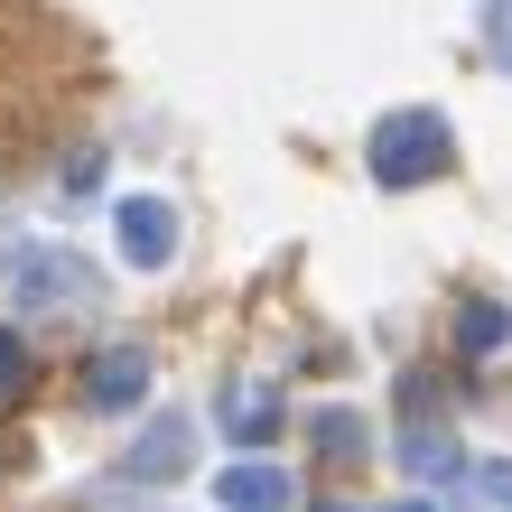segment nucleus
<instances>
[{
  "instance_id": "f03ea898",
  "label": "nucleus",
  "mask_w": 512,
  "mask_h": 512,
  "mask_svg": "<svg viewBox=\"0 0 512 512\" xmlns=\"http://www.w3.org/2000/svg\"><path fill=\"white\" fill-rule=\"evenodd\" d=\"M447 159H457V149H447L438 112H391V122L373 131V177H382V187H429Z\"/></svg>"
},
{
  "instance_id": "423d86ee",
  "label": "nucleus",
  "mask_w": 512,
  "mask_h": 512,
  "mask_svg": "<svg viewBox=\"0 0 512 512\" xmlns=\"http://www.w3.org/2000/svg\"><path fill=\"white\" fill-rule=\"evenodd\" d=\"M187 447H196V438H187V419H159V438L131 447V466H140V475H177V466H187Z\"/></svg>"
},
{
  "instance_id": "20e7f679",
  "label": "nucleus",
  "mask_w": 512,
  "mask_h": 512,
  "mask_svg": "<svg viewBox=\"0 0 512 512\" xmlns=\"http://www.w3.org/2000/svg\"><path fill=\"white\" fill-rule=\"evenodd\" d=\"M122 252H131L140 270H159V261L177 252V215H168L159 196H131V205H122Z\"/></svg>"
},
{
  "instance_id": "6e6552de",
  "label": "nucleus",
  "mask_w": 512,
  "mask_h": 512,
  "mask_svg": "<svg viewBox=\"0 0 512 512\" xmlns=\"http://www.w3.org/2000/svg\"><path fill=\"white\" fill-rule=\"evenodd\" d=\"M233 419H243L233 438H270V391H233Z\"/></svg>"
},
{
  "instance_id": "9d476101",
  "label": "nucleus",
  "mask_w": 512,
  "mask_h": 512,
  "mask_svg": "<svg viewBox=\"0 0 512 512\" xmlns=\"http://www.w3.org/2000/svg\"><path fill=\"white\" fill-rule=\"evenodd\" d=\"M401 512H429V503H401Z\"/></svg>"
},
{
  "instance_id": "f257e3e1",
  "label": "nucleus",
  "mask_w": 512,
  "mask_h": 512,
  "mask_svg": "<svg viewBox=\"0 0 512 512\" xmlns=\"http://www.w3.org/2000/svg\"><path fill=\"white\" fill-rule=\"evenodd\" d=\"M0 289L19 298V308H84L94 298V270L56 243H10L0 252Z\"/></svg>"
},
{
  "instance_id": "39448f33",
  "label": "nucleus",
  "mask_w": 512,
  "mask_h": 512,
  "mask_svg": "<svg viewBox=\"0 0 512 512\" xmlns=\"http://www.w3.org/2000/svg\"><path fill=\"white\" fill-rule=\"evenodd\" d=\"M224 503H243V512H280V503H289V475H280V466H243V475H224Z\"/></svg>"
},
{
  "instance_id": "7ed1b4c3",
  "label": "nucleus",
  "mask_w": 512,
  "mask_h": 512,
  "mask_svg": "<svg viewBox=\"0 0 512 512\" xmlns=\"http://www.w3.org/2000/svg\"><path fill=\"white\" fill-rule=\"evenodd\" d=\"M140 391H149V354L140 345H103L94 364H84V401L122 410V401H140Z\"/></svg>"
},
{
  "instance_id": "0eeeda50",
  "label": "nucleus",
  "mask_w": 512,
  "mask_h": 512,
  "mask_svg": "<svg viewBox=\"0 0 512 512\" xmlns=\"http://www.w3.org/2000/svg\"><path fill=\"white\" fill-rule=\"evenodd\" d=\"M19 391H28V354H19V336H10V326H0V410H10Z\"/></svg>"
},
{
  "instance_id": "1a4fd4ad",
  "label": "nucleus",
  "mask_w": 512,
  "mask_h": 512,
  "mask_svg": "<svg viewBox=\"0 0 512 512\" xmlns=\"http://www.w3.org/2000/svg\"><path fill=\"white\" fill-rule=\"evenodd\" d=\"M503 336V308H466V345H494Z\"/></svg>"
}]
</instances>
